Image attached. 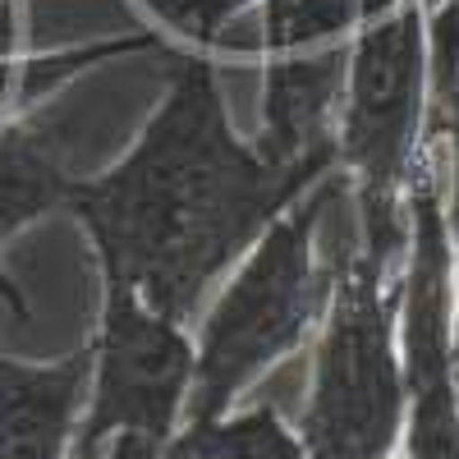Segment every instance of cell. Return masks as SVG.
<instances>
[{
	"label": "cell",
	"instance_id": "30bf717a",
	"mask_svg": "<svg viewBox=\"0 0 459 459\" xmlns=\"http://www.w3.org/2000/svg\"><path fill=\"white\" fill-rule=\"evenodd\" d=\"M400 5L404 0H257L248 28V60L350 42L359 28Z\"/></svg>",
	"mask_w": 459,
	"mask_h": 459
},
{
	"label": "cell",
	"instance_id": "3957f363",
	"mask_svg": "<svg viewBox=\"0 0 459 459\" xmlns=\"http://www.w3.org/2000/svg\"><path fill=\"white\" fill-rule=\"evenodd\" d=\"M432 143V69L428 10L404 0L350 37L344 65L335 170L354 198L359 248L381 262H404L409 184Z\"/></svg>",
	"mask_w": 459,
	"mask_h": 459
},
{
	"label": "cell",
	"instance_id": "6da1fadb",
	"mask_svg": "<svg viewBox=\"0 0 459 459\" xmlns=\"http://www.w3.org/2000/svg\"><path fill=\"white\" fill-rule=\"evenodd\" d=\"M326 175L281 166L239 134L216 60L179 47L129 152L101 175L74 179L65 212L88 235L101 281L194 326L244 248Z\"/></svg>",
	"mask_w": 459,
	"mask_h": 459
},
{
	"label": "cell",
	"instance_id": "4fadbf2b",
	"mask_svg": "<svg viewBox=\"0 0 459 459\" xmlns=\"http://www.w3.org/2000/svg\"><path fill=\"white\" fill-rule=\"evenodd\" d=\"M381 459H409V455H400V450H395V455H381Z\"/></svg>",
	"mask_w": 459,
	"mask_h": 459
},
{
	"label": "cell",
	"instance_id": "ba28073f",
	"mask_svg": "<svg viewBox=\"0 0 459 459\" xmlns=\"http://www.w3.org/2000/svg\"><path fill=\"white\" fill-rule=\"evenodd\" d=\"M74 179L79 175L65 166L60 138L47 125H37L32 110L10 115L0 125V253L28 225L51 212H65ZM0 303H10L19 317H28V299L5 272V262H0Z\"/></svg>",
	"mask_w": 459,
	"mask_h": 459
},
{
	"label": "cell",
	"instance_id": "7a4b0ae2",
	"mask_svg": "<svg viewBox=\"0 0 459 459\" xmlns=\"http://www.w3.org/2000/svg\"><path fill=\"white\" fill-rule=\"evenodd\" d=\"M340 194L344 175L331 170L266 225L207 294L194 317V391L184 418L239 409L266 372L313 344L331 299L322 225Z\"/></svg>",
	"mask_w": 459,
	"mask_h": 459
},
{
	"label": "cell",
	"instance_id": "7c38bea8",
	"mask_svg": "<svg viewBox=\"0 0 459 459\" xmlns=\"http://www.w3.org/2000/svg\"><path fill=\"white\" fill-rule=\"evenodd\" d=\"M97 459H157V441H143V437H115Z\"/></svg>",
	"mask_w": 459,
	"mask_h": 459
},
{
	"label": "cell",
	"instance_id": "52a82bcc",
	"mask_svg": "<svg viewBox=\"0 0 459 459\" xmlns=\"http://www.w3.org/2000/svg\"><path fill=\"white\" fill-rule=\"evenodd\" d=\"M88 377V344L42 363L0 350V459H74Z\"/></svg>",
	"mask_w": 459,
	"mask_h": 459
},
{
	"label": "cell",
	"instance_id": "8fae6325",
	"mask_svg": "<svg viewBox=\"0 0 459 459\" xmlns=\"http://www.w3.org/2000/svg\"><path fill=\"white\" fill-rule=\"evenodd\" d=\"M432 134L441 143V161H446V207L450 225L459 230V74L446 83V92L432 97Z\"/></svg>",
	"mask_w": 459,
	"mask_h": 459
},
{
	"label": "cell",
	"instance_id": "277c9868",
	"mask_svg": "<svg viewBox=\"0 0 459 459\" xmlns=\"http://www.w3.org/2000/svg\"><path fill=\"white\" fill-rule=\"evenodd\" d=\"M400 266L368 248L331 257V299L313 335L299 437L308 459H381L404 432Z\"/></svg>",
	"mask_w": 459,
	"mask_h": 459
},
{
	"label": "cell",
	"instance_id": "9c48e42d",
	"mask_svg": "<svg viewBox=\"0 0 459 459\" xmlns=\"http://www.w3.org/2000/svg\"><path fill=\"white\" fill-rule=\"evenodd\" d=\"M157 459H308V446L276 404H248L184 418L157 446Z\"/></svg>",
	"mask_w": 459,
	"mask_h": 459
},
{
	"label": "cell",
	"instance_id": "5bb4252c",
	"mask_svg": "<svg viewBox=\"0 0 459 459\" xmlns=\"http://www.w3.org/2000/svg\"><path fill=\"white\" fill-rule=\"evenodd\" d=\"M423 5H437V0H423ZM455 5H459V0H455Z\"/></svg>",
	"mask_w": 459,
	"mask_h": 459
},
{
	"label": "cell",
	"instance_id": "5b68a950",
	"mask_svg": "<svg viewBox=\"0 0 459 459\" xmlns=\"http://www.w3.org/2000/svg\"><path fill=\"white\" fill-rule=\"evenodd\" d=\"M92 377L74 459H97L115 437L166 441L188 413L194 391V326L152 308L120 285L101 281V313L88 340Z\"/></svg>",
	"mask_w": 459,
	"mask_h": 459
},
{
	"label": "cell",
	"instance_id": "8992f818",
	"mask_svg": "<svg viewBox=\"0 0 459 459\" xmlns=\"http://www.w3.org/2000/svg\"><path fill=\"white\" fill-rule=\"evenodd\" d=\"M257 92V134L253 143L281 166L335 170V129L344 97L350 42L266 56Z\"/></svg>",
	"mask_w": 459,
	"mask_h": 459
}]
</instances>
